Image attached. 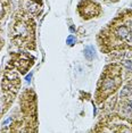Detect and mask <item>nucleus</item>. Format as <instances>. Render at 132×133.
<instances>
[{
    "instance_id": "1",
    "label": "nucleus",
    "mask_w": 132,
    "mask_h": 133,
    "mask_svg": "<svg viewBox=\"0 0 132 133\" xmlns=\"http://www.w3.org/2000/svg\"><path fill=\"white\" fill-rule=\"evenodd\" d=\"M115 68V65H114ZM110 71L106 72L100 80V84L98 88V98H103L105 99L106 97H108L110 93H113L116 89L118 88V85L121 84V75H120L118 69H114L112 71V66H109Z\"/></svg>"
},
{
    "instance_id": "6",
    "label": "nucleus",
    "mask_w": 132,
    "mask_h": 133,
    "mask_svg": "<svg viewBox=\"0 0 132 133\" xmlns=\"http://www.w3.org/2000/svg\"><path fill=\"white\" fill-rule=\"evenodd\" d=\"M5 1L4 0H0V17H2L4 16V14H5Z\"/></svg>"
},
{
    "instance_id": "10",
    "label": "nucleus",
    "mask_w": 132,
    "mask_h": 133,
    "mask_svg": "<svg viewBox=\"0 0 132 133\" xmlns=\"http://www.w3.org/2000/svg\"><path fill=\"white\" fill-rule=\"evenodd\" d=\"M5 81H7V82H9V83H10V80H8V78H7V76H6ZM14 85H15V87H18V84H16V83L14 84V83H13V81H11V87H14Z\"/></svg>"
},
{
    "instance_id": "5",
    "label": "nucleus",
    "mask_w": 132,
    "mask_h": 133,
    "mask_svg": "<svg viewBox=\"0 0 132 133\" xmlns=\"http://www.w3.org/2000/svg\"><path fill=\"white\" fill-rule=\"evenodd\" d=\"M130 95H132V87L130 84H128L127 87H124V89H122L121 97H129Z\"/></svg>"
},
{
    "instance_id": "2",
    "label": "nucleus",
    "mask_w": 132,
    "mask_h": 133,
    "mask_svg": "<svg viewBox=\"0 0 132 133\" xmlns=\"http://www.w3.org/2000/svg\"><path fill=\"white\" fill-rule=\"evenodd\" d=\"M14 38L23 41L24 39L30 38V28L29 24L25 22H18L14 26Z\"/></svg>"
},
{
    "instance_id": "11",
    "label": "nucleus",
    "mask_w": 132,
    "mask_h": 133,
    "mask_svg": "<svg viewBox=\"0 0 132 133\" xmlns=\"http://www.w3.org/2000/svg\"><path fill=\"white\" fill-rule=\"evenodd\" d=\"M31 77H32V74L28 75V76H26V81H28V82H30V81H31Z\"/></svg>"
},
{
    "instance_id": "4",
    "label": "nucleus",
    "mask_w": 132,
    "mask_h": 133,
    "mask_svg": "<svg viewBox=\"0 0 132 133\" xmlns=\"http://www.w3.org/2000/svg\"><path fill=\"white\" fill-rule=\"evenodd\" d=\"M84 56H85V58H87V59H89V60H91L92 58H94V57L96 56L94 47H91V46L87 47L85 49H84Z\"/></svg>"
},
{
    "instance_id": "12",
    "label": "nucleus",
    "mask_w": 132,
    "mask_h": 133,
    "mask_svg": "<svg viewBox=\"0 0 132 133\" xmlns=\"http://www.w3.org/2000/svg\"><path fill=\"white\" fill-rule=\"evenodd\" d=\"M129 105L131 106V109H132V101H130V102H129Z\"/></svg>"
},
{
    "instance_id": "9",
    "label": "nucleus",
    "mask_w": 132,
    "mask_h": 133,
    "mask_svg": "<svg viewBox=\"0 0 132 133\" xmlns=\"http://www.w3.org/2000/svg\"><path fill=\"white\" fill-rule=\"evenodd\" d=\"M128 29L130 30V32H132V19L129 21V23H128Z\"/></svg>"
},
{
    "instance_id": "3",
    "label": "nucleus",
    "mask_w": 132,
    "mask_h": 133,
    "mask_svg": "<svg viewBox=\"0 0 132 133\" xmlns=\"http://www.w3.org/2000/svg\"><path fill=\"white\" fill-rule=\"evenodd\" d=\"M83 1L85 2V8L83 7V9H84V11L83 13H81V15H83V17H87V18H89V17H94L95 15L99 14V6L95 5L94 2L91 1V0H83ZM82 8V7H80Z\"/></svg>"
},
{
    "instance_id": "7",
    "label": "nucleus",
    "mask_w": 132,
    "mask_h": 133,
    "mask_svg": "<svg viewBox=\"0 0 132 133\" xmlns=\"http://www.w3.org/2000/svg\"><path fill=\"white\" fill-rule=\"evenodd\" d=\"M66 42H67V44H70V46H72V44L75 43V38H74L73 35H70V37L67 38V40H66Z\"/></svg>"
},
{
    "instance_id": "8",
    "label": "nucleus",
    "mask_w": 132,
    "mask_h": 133,
    "mask_svg": "<svg viewBox=\"0 0 132 133\" xmlns=\"http://www.w3.org/2000/svg\"><path fill=\"white\" fill-rule=\"evenodd\" d=\"M125 65L130 68V71H132V62H125Z\"/></svg>"
}]
</instances>
